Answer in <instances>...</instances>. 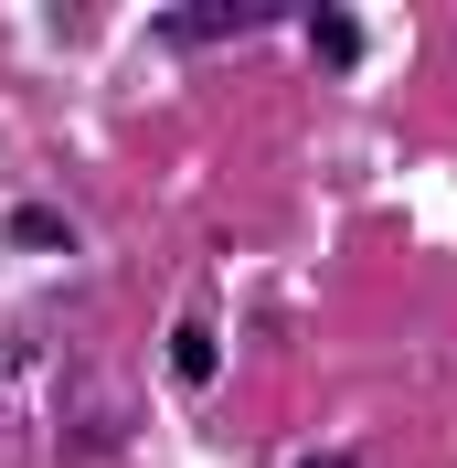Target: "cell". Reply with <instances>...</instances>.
Returning a JSON list of instances; mask_svg holds the SVG:
<instances>
[{
  "label": "cell",
  "instance_id": "1",
  "mask_svg": "<svg viewBox=\"0 0 457 468\" xmlns=\"http://www.w3.org/2000/svg\"><path fill=\"white\" fill-rule=\"evenodd\" d=\"M149 32H160L171 54H202V43L256 32V0H171V11H149Z\"/></svg>",
  "mask_w": 457,
  "mask_h": 468
},
{
  "label": "cell",
  "instance_id": "2",
  "mask_svg": "<svg viewBox=\"0 0 457 468\" xmlns=\"http://www.w3.org/2000/svg\"><path fill=\"white\" fill-rule=\"evenodd\" d=\"M213 373H224L213 320H171V383H181V394H213Z\"/></svg>",
  "mask_w": 457,
  "mask_h": 468
},
{
  "label": "cell",
  "instance_id": "3",
  "mask_svg": "<svg viewBox=\"0 0 457 468\" xmlns=\"http://www.w3.org/2000/svg\"><path fill=\"white\" fill-rule=\"evenodd\" d=\"M298 22H309V54L330 64V75L362 64V11H330V0H319V11H298Z\"/></svg>",
  "mask_w": 457,
  "mask_h": 468
},
{
  "label": "cell",
  "instance_id": "4",
  "mask_svg": "<svg viewBox=\"0 0 457 468\" xmlns=\"http://www.w3.org/2000/svg\"><path fill=\"white\" fill-rule=\"evenodd\" d=\"M0 234H11V245H32V256H64V245H75V224H64V213H43V203H22Z\"/></svg>",
  "mask_w": 457,
  "mask_h": 468
},
{
  "label": "cell",
  "instance_id": "5",
  "mask_svg": "<svg viewBox=\"0 0 457 468\" xmlns=\"http://www.w3.org/2000/svg\"><path fill=\"white\" fill-rule=\"evenodd\" d=\"M298 468H372V458H351V447H319V458H298Z\"/></svg>",
  "mask_w": 457,
  "mask_h": 468
}]
</instances>
